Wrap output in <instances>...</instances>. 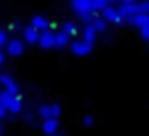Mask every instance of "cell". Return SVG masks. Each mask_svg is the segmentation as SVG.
Masks as SVG:
<instances>
[{"label":"cell","instance_id":"obj_29","mask_svg":"<svg viewBox=\"0 0 149 136\" xmlns=\"http://www.w3.org/2000/svg\"><path fill=\"white\" fill-rule=\"evenodd\" d=\"M0 135H2V125H0Z\"/></svg>","mask_w":149,"mask_h":136},{"label":"cell","instance_id":"obj_10","mask_svg":"<svg viewBox=\"0 0 149 136\" xmlns=\"http://www.w3.org/2000/svg\"><path fill=\"white\" fill-rule=\"evenodd\" d=\"M23 34H24V40H26V42L29 43V45H34V43H39V35H40V32L36 29V27H32V26L24 27Z\"/></svg>","mask_w":149,"mask_h":136},{"label":"cell","instance_id":"obj_22","mask_svg":"<svg viewBox=\"0 0 149 136\" xmlns=\"http://www.w3.org/2000/svg\"><path fill=\"white\" fill-rule=\"evenodd\" d=\"M93 123H95V119L91 115H85L84 117V125L85 126H93Z\"/></svg>","mask_w":149,"mask_h":136},{"label":"cell","instance_id":"obj_20","mask_svg":"<svg viewBox=\"0 0 149 136\" xmlns=\"http://www.w3.org/2000/svg\"><path fill=\"white\" fill-rule=\"evenodd\" d=\"M139 35H141L143 40H146V42H149V23L144 24L143 27H139Z\"/></svg>","mask_w":149,"mask_h":136},{"label":"cell","instance_id":"obj_2","mask_svg":"<svg viewBox=\"0 0 149 136\" xmlns=\"http://www.w3.org/2000/svg\"><path fill=\"white\" fill-rule=\"evenodd\" d=\"M39 115L42 117L43 120L50 119V117L58 119V117L61 115V106H59V104H45V106H40L39 107Z\"/></svg>","mask_w":149,"mask_h":136},{"label":"cell","instance_id":"obj_18","mask_svg":"<svg viewBox=\"0 0 149 136\" xmlns=\"http://www.w3.org/2000/svg\"><path fill=\"white\" fill-rule=\"evenodd\" d=\"M109 5L107 0H91V10L93 11H101Z\"/></svg>","mask_w":149,"mask_h":136},{"label":"cell","instance_id":"obj_3","mask_svg":"<svg viewBox=\"0 0 149 136\" xmlns=\"http://www.w3.org/2000/svg\"><path fill=\"white\" fill-rule=\"evenodd\" d=\"M0 85L3 87V90L10 91L11 94H19V87L16 85L15 78L10 74H5V72L0 74Z\"/></svg>","mask_w":149,"mask_h":136},{"label":"cell","instance_id":"obj_19","mask_svg":"<svg viewBox=\"0 0 149 136\" xmlns=\"http://www.w3.org/2000/svg\"><path fill=\"white\" fill-rule=\"evenodd\" d=\"M77 16L80 18L85 24H90L91 21H93V18H95V11H90V13H82V15H77Z\"/></svg>","mask_w":149,"mask_h":136},{"label":"cell","instance_id":"obj_23","mask_svg":"<svg viewBox=\"0 0 149 136\" xmlns=\"http://www.w3.org/2000/svg\"><path fill=\"white\" fill-rule=\"evenodd\" d=\"M7 34L3 32V31H0V48H2V46L3 45H7Z\"/></svg>","mask_w":149,"mask_h":136},{"label":"cell","instance_id":"obj_17","mask_svg":"<svg viewBox=\"0 0 149 136\" xmlns=\"http://www.w3.org/2000/svg\"><path fill=\"white\" fill-rule=\"evenodd\" d=\"M63 31H64L69 37H75V35H77V26H75L72 21H66V23L63 24Z\"/></svg>","mask_w":149,"mask_h":136},{"label":"cell","instance_id":"obj_11","mask_svg":"<svg viewBox=\"0 0 149 136\" xmlns=\"http://www.w3.org/2000/svg\"><path fill=\"white\" fill-rule=\"evenodd\" d=\"M96 31L93 29V26L91 24H85V27H84V42H87V43H90V45H95V42H96Z\"/></svg>","mask_w":149,"mask_h":136},{"label":"cell","instance_id":"obj_14","mask_svg":"<svg viewBox=\"0 0 149 136\" xmlns=\"http://www.w3.org/2000/svg\"><path fill=\"white\" fill-rule=\"evenodd\" d=\"M21 110H23V99H21L19 94H16V96L13 98V101H11L10 107H8V112H11L13 115H18Z\"/></svg>","mask_w":149,"mask_h":136},{"label":"cell","instance_id":"obj_8","mask_svg":"<svg viewBox=\"0 0 149 136\" xmlns=\"http://www.w3.org/2000/svg\"><path fill=\"white\" fill-rule=\"evenodd\" d=\"M59 128V122L58 119H55V117H50V119H45L42 123V131L45 133V135H53V133H56Z\"/></svg>","mask_w":149,"mask_h":136},{"label":"cell","instance_id":"obj_4","mask_svg":"<svg viewBox=\"0 0 149 136\" xmlns=\"http://www.w3.org/2000/svg\"><path fill=\"white\" fill-rule=\"evenodd\" d=\"M91 50H93V45L84 42V40H75L71 43V51L75 56H87L91 53Z\"/></svg>","mask_w":149,"mask_h":136},{"label":"cell","instance_id":"obj_25","mask_svg":"<svg viewBox=\"0 0 149 136\" xmlns=\"http://www.w3.org/2000/svg\"><path fill=\"white\" fill-rule=\"evenodd\" d=\"M3 62H5V55H3V51L0 50V66L3 64Z\"/></svg>","mask_w":149,"mask_h":136},{"label":"cell","instance_id":"obj_16","mask_svg":"<svg viewBox=\"0 0 149 136\" xmlns=\"http://www.w3.org/2000/svg\"><path fill=\"white\" fill-rule=\"evenodd\" d=\"M15 96H16V94H11L10 91H7V90L0 91V104L8 110V107H10V104H11V101H13Z\"/></svg>","mask_w":149,"mask_h":136},{"label":"cell","instance_id":"obj_13","mask_svg":"<svg viewBox=\"0 0 149 136\" xmlns=\"http://www.w3.org/2000/svg\"><path fill=\"white\" fill-rule=\"evenodd\" d=\"M69 39L71 37L64 32V31H59V32L55 34V46L56 48H64V46L69 45Z\"/></svg>","mask_w":149,"mask_h":136},{"label":"cell","instance_id":"obj_6","mask_svg":"<svg viewBox=\"0 0 149 136\" xmlns=\"http://www.w3.org/2000/svg\"><path fill=\"white\" fill-rule=\"evenodd\" d=\"M119 13L122 15L123 18H130V16H135V15H139L141 10H139V3H120V7L117 8Z\"/></svg>","mask_w":149,"mask_h":136},{"label":"cell","instance_id":"obj_1","mask_svg":"<svg viewBox=\"0 0 149 136\" xmlns=\"http://www.w3.org/2000/svg\"><path fill=\"white\" fill-rule=\"evenodd\" d=\"M101 13H103V19H106L107 23H112V24H116V26H122V24L125 23V18H123L122 15L119 13V10H117L116 7H112V5H107L104 10H101Z\"/></svg>","mask_w":149,"mask_h":136},{"label":"cell","instance_id":"obj_7","mask_svg":"<svg viewBox=\"0 0 149 136\" xmlns=\"http://www.w3.org/2000/svg\"><path fill=\"white\" fill-rule=\"evenodd\" d=\"M7 51L11 56H21L24 51V43L18 39L10 40V42H7Z\"/></svg>","mask_w":149,"mask_h":136},{"label":"cell","instance_id":"obj_12","mask_svg":"<svg viewBox=\"0 0 149 136\" xmlns=\"http://www.w3.org/2000/svg\"><path fill=\"white\" fill-rule=\"evenodd\" d=\"M31 26L36 27L39 32H42V31L48 29L50 23H48V19H47V18H43V16H40V15H37V16L32 18V21H31Z\"/></svg>","mask_w":149,"mask_h":136},{"label":"cell","instance_id":"obj_15","mask_svg":"<svg viewBox=\"0 0 149 136\" xmlns=\"http://www.w3.org/2000/svg\"><path fill=\"white\" fill-rule=\"evenodd\" d=\"M90 24L93 26V29L96 31L98 34H100V32H106V29H107V21L103 19V18H98V16H95L93 21H91Z\"/></svg>","mask_w":149,"mask_h":136},{"label":"cell","instance_id":"obj_28","mask_svg":"<svg viewBox=\"0 0 149 136\" xmlns=\"http://www.w3.org/2000/svg\"><path fill=\"white\" fill-rule=\"evenodd\" d=\"M107 2H109V3H112V2H116V0H107Z\"/></svg>","mask_w":149,"mask_h":136},{"label":"cell","instance_id":"obj_24","mask_svg":"<svg viewBox=\"0 0 149 136\" xmlns=\"http://www.w3.org/2000/svg\"><path fill=\"white\" fill-rule=\"evenodd\" d=\"M7 112H8V110L0 104V119H5V117H7Z\"/></svg>","mask_w":149,"mask_h":136},{"label":"cell","instance_id":"obj_9","mask_svg":"<svg viewBox=\"0 0 149 136\" xmlns=\"http://www.w3.org/2000/svg\"><path fill=\"white\" fill-rule=\"evenodd\" d=\"M72 8L75 10L77 15L93 11L91 10V0H72Z\"/></svg>","mask_w":149,"mask_h":136},{"label":"cell","instance_id":"obj_26","mask_svg":"<svg viewBox=\"0 0 149 136\" xmlns=\"http://www.w3.org/2000/svg\"><path fill=\"white\" fill-rule=\"evenodd\" d=\"M120 3H136V0H119Z\"/></svg>","mask_w":149,"mask_h":136},{"label":"cell","instance_id":"obj_5","mask_svg":"<svg viewBox=\"0 0 149 136\" xmlns=\"http://www.w3.org/2000/svg\"><path fill=\"white\" fill-rule=\"evenodd\" d=\"M39 45H40V48H43V50L53 48V46H55V32L50 31V29L42 31L40 35H39Z\"/></svg>","mask_w":149,"mask_h":136},{"label":"cell","instance_id":"obj_27","mask_svg":"<svg viewBox=\"0 0 149 136\" xmlns=\"http://www.w3.org/2000/svg\"><path fill=\"white\" fill-rule=\"evenodd\" d=\"M47 136H63V135H58V133H53V135H47Z\"/></svg>","mask_w":149,"mask_h":136},{"label":"cell","instance_id":"obj_21","mask_svg":"<svg viewBox=\"0 0 149 136\" xmlns=\"http://www.w3.org/2000/svg\"><path fill=\"white\" fill-rule=\"evenodd\" d=\"M139 10H141V13L149 15V0H144V2L139 3Z\"/></svg>","mask_w":149,"mask_h":136}]
</instances>
